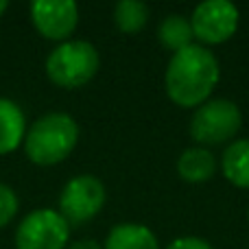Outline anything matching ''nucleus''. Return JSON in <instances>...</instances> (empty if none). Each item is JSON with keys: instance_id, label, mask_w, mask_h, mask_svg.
<instances>
[{"instance_id": "obj_8", "label": "nucleus", "mask_w": 249, "mask_h": 249, "mask_svg": "<svg viewBox=\"0 0 249 249\" xmlns=\"http://www.w3.org/2000/svg\"><path fill=\"white\" fill-rule=\"evenodd\" d=\"M31 20L46 39H66L79 22V7L72 0H35Z\"/></svg>"}, {"instance_id": "obj_16", "label": "nucleus", "mask_w": 249, "mask_h": 249, "mask_svg": "<svg viewBox=\"0 0 249 249\" xmlns=\"http://www.w3.org/2000/svg\"><path fill=\"white\" fill-rule=\"evenodd\" d=\"M166 249H212V245L206 241V238L199 236H181L175 238Z\"/></svg>"}, {"instance_id": "obj_17", "label": "nucleus", "mask_w": 249, "mask_h": 249, "mask_svg": "<svg viewBox=\"0 0 249 249\" xmlns=\"http://www.w3.org/2000/svg\"><path fill=\"white\" fill-rule=\"evenodd\" d=\"M68 249H103V245L99 241H94V238H83V241L72 243Z\"/></svg>"}, {"instance_id": "obj_9", "label": "nucleus", "mask_w": 249, "mask_h": 249, "mask_svg": "<svg viewBox=\"0 0 249 249\" xmlns=\"http://www.w3.org/2000/svg\"><path fill=\"white\" fill-rule=\"evenodd\" d=\"M26 116L22 107L11 99L0 96V155L11 153L24 142Z\"/></svg>"}, {"instance_id": "obj_3", "label": "nucleus", "mask_w": 249, "mask_h": 249, "mask_svg": "<svg viewBox=\"0 0 249 249\" xmlns=\"http://www.w3.org/2000/svg\"><path fill=\"white\" fill-rule=\"evenodd\" d=\"M99 51L86 39H66L46 57V74L61 88H81L99 70Z\"/></svg>"}, {"instance_id": "obj_15", "label": "nucleus", "mask_w": 249, "mask_h": 249, "mask_svg": "<svg viewBox=\"0 0 249 249\" xmlns=\"http://www.w3.org/2000/svg\"><path fill=\"white\" fill-rule=\"evenodd\" d=\"M18 208H20V201H18L16 190L7 184H0V228L11 223Z\"/></svg>"}, {"instance_id": "obj_18", "label": "nucleus", "mask_w": 249, "mask_h": 249, "mask_svg": "<svg viewBox=\"0 0 249 249\" xmlns=\"http://www.w3.org/2000/svg\"><path fill=\"white\" fill-rule=\"evenodd\" d=\"M7 7H9V2H7V0H0V16H2V13L7 11Z\"/></svg>"}, {"instance_id": "obj_13", "label": "nucleus", "mask_w": 249, "mask_h": 249, "mask_svg": "<svg viewBox=\"0 0 249 249\" xmlns=\"http://www.w3.org/2000/svg\"><path fill=\"white\" fill-rule=\"evenodd\" d=\"M193 37H195V33H193L190 18L181 16V13H171V16L164 18L158 26V39L166 48H171L173 53L190 46Z\"/></svg>"}, {"instance_id": "obj_7", "label": "nucleus", "mask_w": 249, "mask_h": 249, "mask_svg": "<svg viewBox=\"0 0 249 249\" xmlns=\"http://www.w3.org/2000/svg\"><path fill=\"white\" fill-rule=\"evenodd\" d=\"M241 13L230 0H206L195 7L190 16L193 33L203 44H221L230 39L238 29Z\"/></svg>"}, {"instance_id": "obj_2", "label": "nucleus", "mask_w": 249, "mask_h": 249, "mask_svg": "<svg viewBox=\"0 0 249 249\" xmlns=\"http://www.w3.org/2000/svg\"><path fill=\"white\" fill-rule=\"evenodd\" d=\"M79 140V124L70 114L51 112L33 123L24 136L26 158L39 166H51L66 160Z\"/></svg>"}, {"instance_id": "obj_1", "label": "nucleus", "mask_w": 249, "mask_h": 249, "mask_svg": "<svg viewBox=\"0 0 249 249\" xmlns=\"http://www.w3.org/2000/svg\"><path fill=\"white\" fill-rule=\"evenodd\" d=\"M221 70L214 53L201 44H190L173 53L164 72L166 94L181 107H199L219 83Z\"/></svg>"}, {"instance_id": "obj_12", "label": "nucleus", "mask_w": 249, "mask_h": 249, "mask_svg": "<svg viewBox=\"0 0 249 249\" xmlns=\"http://www.w3.org/2000/svg\"><path fill=\"white\" fill-rule=\"evenodd\" d=\"M221 171L225 179L238 188H249V138L234 140L221 155Z\"/></svg>"}, {"instance_id": "obj_11", "label": "nucleus", "mask_w": 249, "mask_h": 249, "mask_svg": "<svg viewBox=\"0 0 249 249\" xmlns=\"http://www.w3.org/2000/svg\"><path fill=\"white\" fill-rule=\"evenodd\" d=\"M103 249H160V243L146 225L118 223L107 234Z\"/></svg>"}, {"instance_id": "obj_14", "label": "nucleus", "mask_w": 249, "mask_h": 249, "mask_svg": "<svg viewBox=\"0 0 249 249\" xmlns=\"http://www.w3.org/2000/svg\"><path fill=\"white\" fill-rule=\"evenodd\" d=\"M149 20V7L140 0H121L114 7V22L123 33H138Z\"/></svg>"}, {"instance_id": "obj_10", "label": "nucleus", "mask_w": 249, "mask_h": 249, "mask_svg": "<svg viewBox=\"0 0 249 249\" xmlns=\"http://www.w3.org/2000/svg\"><path fill=\"white\" fill-rule=\"evenodd\" d=\"M216 171V158L210 149L203 146H190L177 158V173L181 179L190 184L208 181Z\"/></svg>"}, {"instance_id": "obj_5", "label": "nucleus", "mask_w": 249, "mask_h": 249, "mask_svg": "<svg viewBox=\"0 0 249 249\" xmlns=\"http://www.w3.org/2000/svg\"><path fill=\"white\" fill-rule=\"evenodd\" d=\"M70 225L59 210L39 208L26 214L16 230V249H64Z\"/></svg>"}, {"instance_id": "obj_19", "label": "nucleus", "mask_w": 249, "mask_h": 249, "mask_svg": "<svg viewBox=\"0 0 249 249\" xmlns=\"http://www.w3.org/2000/svg\"><path fill=\"white\" fill-rule=\"evenodd\" d=\"M247 219H249V210H247Z\"/></svg>"}, {"instance_id": "obj_4", "label": "nucleus", "mask_w": 249, "mask_h": 249, "mask_svg": "<svg viewBox=\"0 0 249 249\" xmlns=\"http://www.w3.org/2000/svg\"><path fill=\"white\" fill-rule=\"evenodd\" d=\"M243 114L230 99H210L201 103L193 114L190 133L201 144H221L236 136L241 129Z\"/></svg>"}, {"instance_id": "obj_6", "label": "nucleus", "mask_w": 249, "mask_h": 249, "mask_svg": "<svg viewBox=\"0 0 249 249\" xmlns=\"http://www.w3.org/2000/svg\"><path fill=\"white\" fill-rule=\"evenodd\" d=\"M105 203V186L94 175H77L64 186L59 195V214L68 225L94 219Z\"/></svg>"}]
</instances>
